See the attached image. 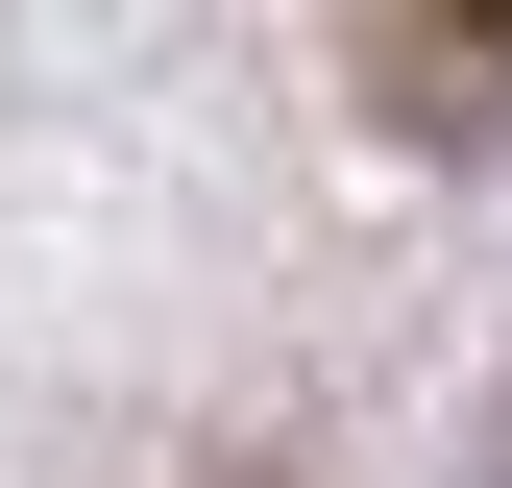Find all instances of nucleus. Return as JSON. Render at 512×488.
Masks as SVG:
<instances>
[{
    "instance_id": "f257e3e1",
    "label": "nucleus",
    "mask_w": 512,
    "mask_h": 488,
    "mask_svg": "<svg viewBox=\"0 0 512 488\" xmlns=\"http://www.w3.org/2000/svg\"><path fill=\"white\" fill-rule=\"evenodd\" d=\"M342 74L391 147H512V0H342Z\"/></svg>"
}]
</instances>
